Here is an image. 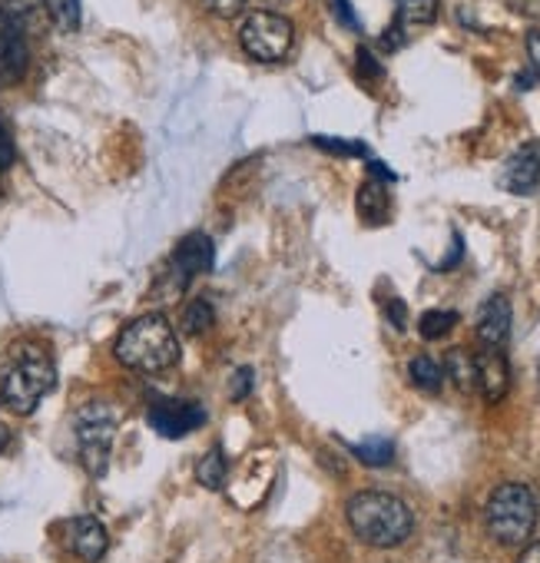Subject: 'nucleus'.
Listing matches in <instances>:
<instances>
[{"mask_svg":"<svg viewBox=\"0 0 540 563\" xmlns=\"http://www.w3.org/2000/svg\"><path fill=\"white\" fill-rule=\"evenodd\" d=\"M345 517H349V527L355 530V537L375 550L401 547L415 530L411 507L388 490H359L349 500Z\"/></svg>","mask_w":540,"mask_h":563,"instance_id":"f257e3e1","label":"nucleus"},{"mask_svg":"<svg viewBox=\"0 0 540 563\" xmlns=\"http://www.w3.org/2000/svg\"><path fill=\"white\" fill-rule=\"evenodd\" d=\"M113 355L123 368L140 375H163L179 362V339L166 316L150 312L133 319L113 345Z\"/></svg>","mask_w":540,"mask_h":563,"instance_id":"f03ea898","label":"nucleus"},{"mask_svg":"<svg viewBox=\"0 0 540 563\" xmlns=\"http://www.w3.org/2000/svg\"><path fill=\"white\" fill-rule=\"evenodd\" d=\"M57 368L51 355L37 345H18L11 362L4 365V378H0V401H4L14 415H34L37 405L54 391Z\"/></svg>","mask_w":540,"mask_h":563,"instance_id":"7ed1b4c3","label":"nucleus"},{"mask_svg":"<svg viewBox=\"0 0 540 563\" xmlns=\"http://www.w3.org/2000/svg\"><path fill=\"white\" fill-rule=\"evenodd\" d=\"M540 507L537 497L527 484H500L491 490L487 507H484V523L487 533L500 543V547H524L537 527Z\"/></svg>","mask_w":540,"mask_h":563,"instance_id":"20e7f679","label":"nucleus"},{"mask_svg":"<svg viewBox=\"0 0 540 563\" xmlns=\"http://www.w3.org/2000/svg\"><path fill=\"white\" fill-rule=\"evenodd\" d=\"M74 431H77V448H80V461L87 474L103 477L110 467L113 438H117V408L103 398L87 401L74 418Z\"/></svg>","mask_w":540,"mask_h":563,"instance_id":"39448f33","label":"nucleus"},{"mask_svg":"<svg viewBox=\"0 0 540 563\" xmlns=\"http://www.w3.org/2000/svg\"><path fill=\"white\" fill-rule=\"evenodd\" d=\"M239 41H242V47H245V54L252 60L276 64L293 51L296 31H293V21L276 14V11H255V14L245 18V24L239 31Z\"/></svg>","mask_w":540,"mask_h":563,"instance_id":"423d86ee","label":"nucleus"},{"mask_svg":"<svg viewBox=\"0 0 540 563\" xmlns=\"http://www.w3.org/2000/svg\"><path fill=\"white\" fill-rule=\"evenodd\" d=\"M209 268H212V239L202 235V232H192V235L179 239V245L173 249V258H169L173 292L179 296L196 275H202Z\"/></svg>","mask_w":540,"mask_h":563,"instance_id":"0eeeda50","label":"nucleus"},{"mask_svg":"<svg viewBox=\"0 0 540 563\" xmlns=\"http://www.w3.org/2000/svg\"><path fill=\"white\" fill-rule=\"evenodd\" d=\"M146 421L153 424V431H159L163 438H183L192 434L196 428L206 424V408L196 401H179V398H159L150 405Z\"/></svg>","mask_w":540,"mask_h":563,"instance_id":"6e6552de","label":"nucleus"},{"mask_svg":"<svg viewBox=\"0 0 540 563\" xmlns=\"http://www.w3.org/2000/svg\"><path fill=\"white\" fill-rule=\"evenodd\" d=\"M27 27L0 11V87L18 84L27 70Z\"/></svg>","mask_w":540,"mask_h":563,"instance_id":"1a4fd4ad","label":"nucleus"},{"mask_svg":"<svg viewBox=\"0 0 540 563\" xmlns=\"http://www.w3.org/2000/svg\"><path fill=\"white\" fill-rule=\"evenodd\" d=\"M540 186V150L533 143L514 150L500 166V189L514 196H530Z\"/></svg>","mask_w":540,"mask_h":563,"instance_id":"9d476101","label":"nucleus"},{"mask_svg":"<svg viewBox=\"0 0 540 563\" xmlns=\"http://www.w3.org/2000/svg\"><path fill=\"white\" fill-rule=\"evenodd\" d=\"M510 335V299L504 292H494L484 299L477 312V339L481 349H504Z\"/></svg>","mask_w":540,"mask_h":563,"instance_id":"9b49d317","label":"nucleus"},{"mask_svg":"<svg viewBox=\"0 0 540 563\" xmlns=\"http://www.w3.org/2000/svg\"><path fill=\"white\" fill-rule=\"evenodd\" d=\"M474 358H477V391L484 395V401L487 405L504 401L510 388V368H507L504 349H481Z\"/></svg>","mask_w":540,"mask_h":563,"instance_id":"f8f14e48","label":"nucleus"},{"mask_svg":"<svg viewBox=\"0 0 540 563\" xmlns=\"http://www.w3.org/2000/svg\"><path fill=\"white\" fill-rule=\"evenodd\" d=\"M67 543L84 563H97V560H103V553L110 547V537H107V530H103V523L97 517H74L70 527H67Z\"/></svg>","mask_w":540,"mask_h":563,"instance_id":"ddd939ff","label":"nucleus"},{"mask_svg":"<svg viewBox=\"0 0 540 563\" xmlns=\"http://www.w3.org/2000/svg\"><path fill=\"white\" fill-rule=\"evenodd\" d=\"M359 216H362V222H368V225H382V222L392 219V196H388L385 183L368 179V183L359 189Z\"/></svg>","mask_w":540,"mask_h":563,"instance_id":"4468645a","label":"nucleus"},{"mask_svg":"<svg viewBox=\"0 0 540 563\" xmlns=\"http://www.w3.org/2000/svg\"><path fill=\"white\" fill-rule=\"evenodd\" d=\"M444 375L454 382V388L458 391H464V395H471V391H477V358H474V352L471 349H451L448 355H444Z\"/></svg>","mask_w":540,"mask_h":563,"instance_id":"2eb2a0df","label":"nucleus"},{"mask_svg":"<svg viewBox=\"0 0 540 563\" xmlns=\"http://www.w3.org/2000/svg\"><path fill=\"white\" fill-rule=\"evenodd\" d=\"M225 474H229V461L222 454V448H212L209 454L199 457L196 464V481L209 490H222L225 487Z\"/></svg>","mask_w":540,"mask_h":563,"instance_id":"dca6fc26","label":"nucleus"},{"mask_svg":"<svg viewBox=\"0 0 540 563\" xmlns=\"http://www.w3.org/2000/svg\"><path fill=\"white\" fill-rule=\"evenodd\" d=\"M408 375H411L415 388H421V391H441V385H444V368L431 355H415L408 362Z\"/></svg>","mask_w":540,"mask_h":563,"instance_id":"f3484780","label":"nucleus"},{"mask_svg":"<svg viewBox=\"0 0 540 563\" xmlns=\"http://www.w3.org/2000/svg\"><path fill=\"white\" fill-rule=\"evenodd\" d=\"M454 325H458V312H451V309H428V312L418 319V332H421V339H428V342L444 339Z\"/></svg>","mask_w":540,"mask_h":563,"instance_id":"a211bd4d","label":"nucleus"},{"mask_svg":"<svg viewBox=\"0 0 540 563\" xmlns=\"http://www.w3.org/2000/svg\"><path fill=\"white\" fill-rule=\"evenodd\" d=\"M352 451H355V457H359L362 464H368V467H385V464H392V457H395V444H392L388 438H368V441L355 444Z\"/></svg>","mask_w":540,"mask_h":563,"instance_id":"6ab92c4d","label":"nucleus"},{"mask_svg":"<svg viewBox=\"0 0 540 563\" xmlns=\"http://www.w3.org/2000/svg\"><path fill=\"white\" fill-rule=\"evenodd\" d=\"M212 322H216V312H212V302H209V299H192V302L186 306V312H183V329H186L189 335L209 332Z\"/></svg>","mask_w":540,"mask_h":563,"instance_id":"aec40b11","label":"nucleus"},{"mask_svg":"<svg viewBox=\"0 0 540 563\" xmlns=\"http://www.w3.org/2000/svg\"><path fill=\"white\" fill-rule=\"evenodd\" d=\"M47 18L60 31H77L80 27V0H41Z\"/></svg>","mask_w":540,"mask_h":563,"instance_id":"412c9836","label":"nucleus"},{"mask_svg":"<svg viewBox=\"0 0 540 563\" xmlns=\"http://www.w3.org/2000/svg\"><path fill=\"white\" fill-rule=\"evenodd\" d=\"M398 14L408 24H431L438 18V0H398Z\"/></svg>","mask_w":540,"mask_h":563,"instance_id":"4be33fe9","label":"nucleus"},{"mask_svg":"<svg viewBox=\"0 0 540 563\" xmlns=\"http://www.w3.org/2000/svg\"><path fill=\"white\" fill-rule=\"evenodd\" d=\"M44 4L41 0H0V11H4L8 18H14L18 24H31V18H37V11H41Z\"/></svg>","mask_w":540,"mask_h":563,"instance_id":"5701e85b","label":"nucleus"},{"mask_svg":"<svg viewBox=\"0 0 540 563\" xmlns=\"http://www.w3.org/2000/svg\"><path fill=\"white\" fill-rule=\"evenodd\" d=\"M312 146L335 153V156H368L365 143H349V140H332V136H312Z\"/></svg>","mask_w":540,"mask_h":563,"instance_id":"b1692460","label":"nucleus"},{"mask_svg":"<svg viewBox=\"0 0 540 563\" xmlns=\"http://www.w3.org/2000/svg\"><path fill=\"white\" fill-rule=\"evenodd\" d=\"M255 388V372L252 368H235L229 378V398L232 401H245Z\"/></svg>","mask_w":540,"mask_h":563,"instance_id":"393cba45","label":"nucleus"},{"mask_svg":"<svg viewBox=\"0 0 540 563\" xmlns=\"http://www.w3.org/2000/svg\"><path fill=\"white\" fill-rule=\"evenodd\" d=\"M14 159H18L14 133H11V126H8L4 120H0V173L11 169V166H14Z\"/></svg>","mask_w":540,"mask_h":563,"instance_id":"a878e982","label":"nucleus"},{"mask_svg":"<svg viewBox=\"0 0 540 563\" xmlns=\"http://www.w3.org/2000/svg\"><path fill=\"white\" fill-rule=\"evenodd\" d=\"M202 8L216 18H235L245 8V0H202Z\"/></svg>","mask_w":540,"mask_h":563,"instance_id":"bb28decb","label":"nucleus"},{"mask_svg":"<svg viewBox=\"0 0 540 563\" xmlns=\"http://www.w3.org/2000/svg\"><path fill=\"white\" fill-rule=\"evenodd\" d=\"M510 11L527 18V21H540V0H507Z\"/></svg>","mask_w":540,"mask_h":563,"instance_id":"cd10ccee","label":"nucleus"},{"mask_svg":"<svg viewBox=\"0 0 540 563\" xmlns=\"http://www.w3.org/2000/svg\"><path fill=\"white\" fill-rule=\"evenodd\" d=\"M527 60H530L533 77L540 80V31H530L527 34Z\"/></svg>","mask_w":540,"mask_h":563,"instance_id":"c85d7f7f","label":"nucleus"},{"mask_svg":"<svg viewBox=\"0 0 540 563\" xmlns=\"http://www.w3.org/2000/svg\"><path fill=\"white\" fill-rule=\"evenodd\" d=\"M359 70H362L365 77H378V74H382V67L375 64V57H372V54H368L365 47L359 51Z\"/></svg>","mask_w":540,"mask_h":563,"instance_id":"c756f323","label":"nucleus"},{"mask_svg":"<svg viewBox=\"0 0 540 563\" xmlns=\"http://www.w3.org/2000/svg\"><path fill=\"white\" fill-rule=\"evenodd\" d=\"M335 8H339V21H342L345 27L359 31V21H355V14H352V8H349V0H335Z\"/></svg>","mask_w":540,"mask_h":563,"instance_id":"7c9ffc66","label":"nucleus"},{"mask_svg":"<svg viewBox=\"0 0 540 563\" xmlns=\"http://www.w3.org/2000/svg\"><path fill=\"white\" fill-rule=\"evenodd\" d=\"M517 563H540V540L524 543V550H520V560H517Z\"/></svg>","mask_w":540,"mask_h":563,"instance_id":"2f4dec72","label":"nucleus"},{"mask_svg":"<svg viewBox=\"0 0 540 563\" xmlns=\"http://www.w3.org/2000/svg\"><path fill=\"white\" fill-rule=\"evenodd\" d=\"M368 169H372V176H375L378 183H392V179H398V176H395V173H392L388 166H382V163H372Z\"/></svg>","mask_w":540,"mask_h":563,"instance_id":"473e14b6","label":"nucleus"},{"mask_svg":"<svg viewBox=\"0 0 540 563\" xmlns=\"http://www.w3.org/2000/svg\"><path fill=\"white\" fill-rule=\"evenodd\" d=\"M388 316H392V322H395L398 329H405V306H401V302H392V306H388Z\"/></svg>","mask_w":540,"mask_h":563,"instance_id":"72a5a7b5","label":"nucleus"},{"mask_svg":"<svg viewBox=\"0 0 540 563\" xmlns=\"http://www.w3.org/2000/svg\"><path fill=\"white\" fill-rule=\"evenodd\" d=\"M11 444V428L8 424H0V451H4Z\"/></svg>","mask_w":540,"mask_h":563,"instance_id":"f704fd0d","label":"nucleus"},{"mask_svg":"<svg viewBox=\"0 0 540 563\" xmlns=\"http://www.w3.org/2000/svg\"><path fill=\"white\" fill-rule=\"evenodd\" d=\"M265 4H286V0H265Z\"/></svg>","mask_w":540,"mask_h":563,"instance_id":"c9c22d12","label":"nucleus"},{"mask_svg":"<svg viewBox=\"0 0 540 563\" xmlns=\"http://www.w3.org/2000/svg\"><path fill=\"white\" fill-rule=\"evenodd\" d=\"M0 196H4V186H0Z\"/></svg>","mask_w":540,"mask_h":563,"instance_id":"e433bc0d","label":"nucleus"}]
</instances>
